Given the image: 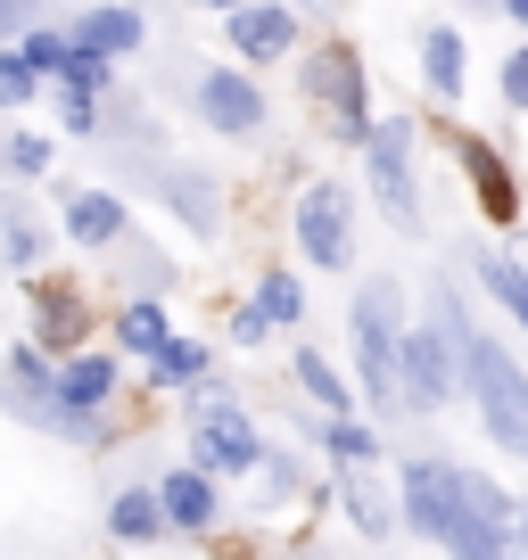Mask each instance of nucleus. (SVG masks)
Segmentation results:
<instances>
[{"label":"nucleus","mask_w":528,"mask_h":560,"mask_svg":"<svg viewBox=\"0 0 528 560\" xmlns=\"http://www.w3.org/2000/svg\"><path fill=\"white\" fill-rule=\"evenodd\" d=\"M405 520L422 527L429 544H446V552H495V536H487V520L471 511L455 462H413V470H405Z\"/></svg>","instance_id":"1"},{"label":"nucleus","mask_w":528,"mask_h":560,"mask_svg":"<svg viewBox=\"0 0 528 560\" xmlns=\"http://www.w3.org/2000/svg\"><path fill=\"white\" fill-rule=\"evenodd\" d=\"M455 338H462V363H471V396H479V412H487V438L504 445V454H528V380H520V363H512L487 330H462L455 322Z\"/></svg>","instance_id":"2"},{"label":"nucleus","mask_w":528,"mask_h":560,"mask_svg":"<svg viewBox=\"0 0 528 560\" xmlns=\"http://www.w3.org/2000/svg\"><path fill=\"white\" fill-rule=\"evenodd\" d=\"M397 280H371L364 298H355V354H364V387L380 412H397V396H405V371H397V354H405V338H397Z\"/></svg>","instance_id":"3"},{"label":"nucleus","mask_w":528,"mask_h":560,"mask_svg":"<svg viewBox=\"0 0 528 560\" xmlns=\"http://www.w3.org/2000/svg\"><path fill=\"white\" fill-rule=\"evenodd\" d=\"M298 247L314 264H347L355 256V214H347V190L338 182H314L298 198Z\"/></svg>","instance_id":"4"},{"label":"nucleus","mask_w":528,"mask_h":560,"mask_svg":"<svg viewBox=\"0 0 528 560\" xmlns=\"http://www.w3.org/2000/svg\"><path fill=\"white\" fill-rule=\"evenodd\" d=\"M455 347H462L455 322H446V330H413V338H405V354H397V371H405V404L438 412V404L455 396V363H446Z\"/></svg>","instance_id":"5"},{"label":"nucleus","mask_w":528,"mask_h":560,"mask_svg":"<svg viewBox=\"0 0 528 560\" xmlns=\"http://www.w3.org/2000/svg\"><path fill=\"white\" fill-rule=\"evenodd\" d=\"M364 149H371V182H380V207L397 214V223H413V207H422V198H413V149H405V116H397V124H380V132H371Z\"/></svg>","instance_id":"6"},{"label":"nucleus","mask_w":528,"mask_h":560,"mask_svg":"<svg viewBox=\"0 0 528 560\" xmlns=\"http://www.w3.org/2000/svg\"><path fill=\"white\" fill-rule=\"evenodd\" d=\"M191 445H198L207 470H248V462H256V429H248V412H231V404H198Z\"/></svg>","instance_id":"7"},{"label":"nucleus","mask_w":528,"mask_h":560,"mask_svg":"<svg viewBox=\"0 0 528 560\" xmlns=\"http://www.w3.org/2000/svg\"><path fill=\"white\" fill-rule=\"evenodd\" d=\"M198 107H207V124H215V132H256V116H264V91L248 83V74L215 67V74H198Z\"/></svg>","instance_id":"8"},{"label":"nucleus","mask_w":528,"mask_h":560,"mask_svg":"<svg viewBox=\"0 0 528 560\" xmlns=\"http://www.w3.org/2000/svg\"><path fill=\"white\" fill-rule=\"evenodd\" d=\"M322 100H331V132H338V140H371L364 74H355V58H347V50H331V67H322Z\"/></svg>","instance_id":"9"},{"label":"nucleus","mask_w":528,"mask_h":560,"mask_svg":"<svg viewBox=\"0 0 528 560\" xmlns=\"http://www.w3.org/2000/svg\"><path fill=\"white\" fill-rule=\"evenodd\" d=\"M289 34H298L289 9H248V0L231 9V50H240V58H282Z\"/></svg>","instance_id":"10"},{"label":"nucleus","mask_w":528,"mask_h":560,"mask_svg":"<svg viewBox=\"0 0 528 560\" xmlns=\"http://www.w3.org/2000/svg\"><path fill=\"white\" fill-rule=\"evenodd\" d=\"M50 387H58V412H67V420H83V412H100V404L116 396V363L83 354V363H67V371H58Z\"/></svg>","instance_id":"11"},{"label":"nucleus","mask_w":528,"mask_h":560,"mask_svg":"<svg viewBox=\"0 0 528 560\" xmlns=\"http://www.w3.org/2000/svg\"><path fill=\"white\" fill-rule=\"evenodd\" d=\"M455 158L471 165V182H479V207H487L495 223H512V214H520V198H512V174H504V158H495L487 140H455Z\"/></svg>","instance_id":"12"},{"label":"nucleus","mask_w":528,"mask_h":560,"mask_svg":"<svg viewBox=\"0 0 528 560\" xmlns=\"http://www.w3.org/2000/svg\"><path fill=\"white\" fill-rule=\"evenodd\" d=\"M74 50H91V58L141 50V18L133 9H91V18H74Z\"/></svg>","instance_id":"13"},{"label":"nucleus","mask_w":528,"mask_h":560,"mask_svg":"<svg viewBox=\"0 0 528 560\" xmlns=\"http://www.w3.org/2000/svg\"><path fill=\"white\" fill-rule=\"evenodd\" d=\"M165 520H174V527H191V536H198V527H207L215 520V487H207V462H198V470H174V478H165Z\"/></svg>","instance_id":"14"},{"label":"nucleus","mask_w":528,"mask_h":560,"mask_svg":"<svg viewBox=\"0 0 528 560\" xmlns=\"http://www.w3.org/2000/svg\"><path fill=\"white\" fill-rule=\"evenodd\" d=\"M67 231H74L83 247H107V240L124 231V207H116L107 190H74V198H67Z\"/></svg>","instance_id":"15"},{"label":"nucleus","mask_w":528,"mask_h":560,"mask_svg":"<svg viewBox=\"0 0 528 560\" xmlns=\"http://www.w3.org/2000/svg\"><path fill=\"white\" fill-rule=\"evenodd\" d=\"M422 50H429V58H422V67H429V91H438V100H455L462 74H471V58H462V34H446V25H438Z\"/></svg>","instance_id":"16"},{"label":"nucleus","mask_w":528,"mask_h":560,"mask_svg":"<svg viewBox=\"0 0 528 560\" xmlns=\"http://www.w3.org/2000/svg\"><path fill=\"white\" fill-rule=\"evenodd\" d=\"M158 520H165V494H116V511H107V527H116L124 544L158 536Z\"/></svg>","instance_id":"17"},{"label":"nucleus","mask_w":528,"mask_h":560,"mask_svg":"<svg viewBox=\"0 0 528 560\" xmlns=\"http://www.w3.org/2000/svg\"><path fill=\"white\" fill-rule=\"evenodd\" d=\"M479 280H487L495 298H504L512 314L528 322V272H520V264H512V256H479Z\"/></svg>","instance_id":"18"},{"label":"nucleus","mask_w":528,"mask_h":560,"mask_svg":"<svg viewBox=\"0 0 528 560\" xmlns=\"http://www.w3.org/2000/svg\"><path fill=\"white\" fill-rule=\"evenodd\" d=\"M149 363H158V380H207V347L198 338H165Z\"/></svg>","instance_id":"19"},{"label":"nucleus","mask_w":528,"mask_h":560,"mask_svg":"<svg viewBox=\"0 0 528 560\" xmlns=\"http://www.w3.org/2000/svg\"><path fill=\"white\" fill-rule=\"evenodd\" d=\"M116 338L133 354H158L165 347V314H158V305H133V314H116Z\"/></svg>","instance_id":"20"},{"label":"nucleus","mask_w":528,"mask_h":560,"mask_svg":"<svg viewBox=\"0 0 528 560\" xmlns=\"http://www.w3.org/2000/svg\"><path fill=\"white\" fill-rule=\"evenodd\" d=\"M298 380H306V387H314V396H322V404H331V412H347V380H338V371H331V363H322V354H298Z\"/></svg>","instance_id":"21"},{"label":"nucleus","mask_w":528,"mask_h":560,"mask_svg":"<svg viewBox=\"0 0 528 560\" xmlns=\"http://www.w3.org/2000/svg\"><path fill=\"white\" fill-rule=\"evenodd\" d=\"M256 305H264V314H273V322H298V280H289V272H264V289H256Z\"/></svg>","instance_id":"22"},{"label":"nucleus","mask_w":528,"mask_h":560,"mask_svg":"<svg viewBox=\"0 0 528 560\" xmlns=\"http://www.w3.org/2000/svg\"><path fill=\"white\" fill-rule=\"evenodd\" d=\"M25 58H34L42 74H67L74 67V34H34V42H25Z\"/></svg>","instance_id":"23"},{"label":"nucleus","mask_w":528,"mask_h":560,"mask_svg":"<svg viewBox=\"0 0 528 560\" xmlns=\"http://www.w3.org/2000/svg\"><path fill=\"white\" fill-rule=\"evenodd\" d=\"M34 58H0V107H25V100H34Z\"/></svg>","instance_id":"24"},{"label":"nucleus","mask_w":528,"mask_h":560,"mask_svg":"<svg viewBox=\"0 0 528 560\" xmlns=\"http://www.w3.org/2000/svg\"><path fill=\"white\" fill-rule=\"evenodd\" d=\"M0 240H9V264H34V256H42V231H34V223H25V214H18V207L0 214Z\"/></svg>","instance_id":"25"},{"label":"nucleus","mask_w":528,"mask_h":560,"mask_svg":"<svg viewBox=\"0 0 528 560\" xmlns=\"http://www.w3.org/2000/svg\"><path fill=\"white\" fill-rule=\"evenodd\" d=\"M371 445H380V438H371V429H355V420H338V429H331V454H338V462H371Z\"/></svg>","instance_id":"26"},{"label":"nucleus","mask_w":528,"mask_h":560,"mask_svg":"<svg viewBox=\"0 0 528 560\" xmlns=\"http://www.w3.org/2000/svg\"><path fill=\"white\" fill-rule=\"evenodd\" d=\"M347 511H355V520L371 527V536H388V511H380V494H371L364 478H355V487H347Z\"/></svg>","instance_id":"27"},{"label":"nucleus","mask_w":528,"mask_h":560,"mask_svg":"<svg viewBox=\"0 0 528 560\" xmlns=\"http://www.w3.org/2000/svg\"><path fill=\"white\" fill-rule=\"evenodd\" d=\"M9 165L18 174H50V140H9Z\"/></svg>","instance_id":"28"},{"label":"nucleus","mask_w":528,"mask_h":560,"mask_svg":"<svg viewBox=\"0 0 528 560\" xmlns=\"http://www.w3.org/2000/svg\"><path fill=\"white\" fill-rule=\"evenodd\" d=\"M264 330H273V314H264V305H248V314H240V322H231V338H240V347H256V338H264Z\"/></svg>","instance_id":"29"},{"label":"nucleus","mask_w":528,"mask_h":560,"mask_svg":"<svg viewBox=\"0 0 528 560\" xmlns=\"http://www.w3.org/2000/svg\"><path fill=\"white\" fill-rule=\"evenodd\" d=\"M504 100H512V107H528V50L504 67Z\"/></svg>","instance_id":"30"},{"label":"nucleus","mask_w":528,"mask_h":560,"mask_svg":"<svg viewBox=\"0 0 528 560\" xmlns=\"http://www.w3.org/2000/svg\"><path fill=\"white\" fill-rule=\"evenodd\" d=\"M25 18H34V0H0V34H18Z\"/></svg>","instance_id":"31"},{"label":"nucleus","mask_w":528,"mask_h":560,"mask_svg":"<svg viewBox=\"0 0 528 560\" xmlns=\"http://www.w3.org/2000/svg\"><path fill=\"white\" fill-rule=\"evenodd\" d=\"M504 9H512V18H520V25H528V0H504Z\"/></svg>","instance_id":"32"},{"label":"nucleus","mask_w":528,"mask_h":560,"mask_svg":"<svg viewBox=\"0 0 528 560\" xmlns=\"http://www.w3.org/2000/svg\"><path fill=\"white\" fill-rule=\"evenodd\" d=\"M215 9H240V0H215Z\"/></svg>","instance_id":"33"}]
</instances>
